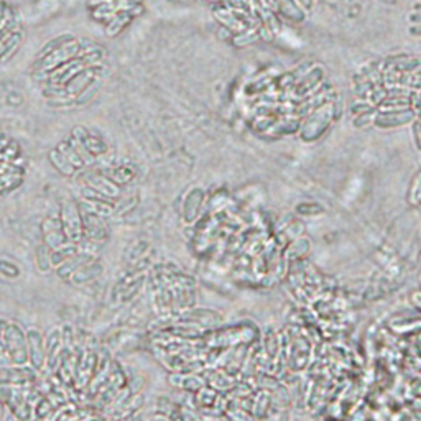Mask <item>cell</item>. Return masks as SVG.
Wrapping results in <instances>:
<instances>
[{"instance_id":"1","label":"cell","mask_w":421,"mask_h":421,"mask_svg":"<svg viewBox=\"0 0 421 421\" xmlns=\"http://www.w3.org/2000/svg\"><path fill=\"white\" fill-rule=\"evenodd\" d=\"M2 344L8 362L13 365L29 364V342H26V332L20 324L13 321L7 323L2 331Z\"/></svg>"},{"instance_id":"2","label":"cell","mask_w":421,"mask_h":421,"mask_svg":"<svg viewBox=\"0 0 421 421\" xmlns=\"http://www.w3.org/2000/svg\"><path fill=\"white\" fill-rule=\"evenodd\" d=\"M255 339V331L245 326H237V328H227L222 331H213L204 334L201 337V341L206 346L213 347V349H222V347H236L245 342H250Z\"/></svg>"},{"instance_id":"3","label":"cell","mask_w":421,"mask_h":421,"mask_svg":"<svg viewBox=\"0 0 421 421\" xmlns=\"http://www.w3.org/2000/svg\"><path fill=\"white\" fill-rule=\"evenodd\" d=\"M59 222L65 232L68 242L79 244L84 239V224H82V210L79 203L68 199L63 203L59 210Z\"/></svg>"},{"instance_id":"4","label":"cell","mask_w":421,"mask_h":421,"mask_svg":"<svg viewBox=\"0 0 421 421\" xmlns=\"http://www.w3.org/2000/svg\"><path fill=\"white\" fill-rule=\"evenodd\" d=\"M99 365V352L95 349H82L77 362L75 382H72V390L76 395H84L91 378L94 377L95 369Z\"/></svg>"},{"instance_id":"5","label":"cell","mask_w":421,"mask_h":421,"mask_svg":"<svg viewBox=\"0 0 421 421\" xmlns=\"http://www.w3.org/2000/svg\"><path fill=\"white\" fill-rule=\"evenodd\" d=\"M40 377L38 370L26 365H0V388L24 387L36 382Z\"/></svg>"},{"instance_id":"6","label":"cell","mask_w":421,"mask_h":421,"mask_svg":"<svg viewBox=\"0 0 421 421\" xmlns=\"http://www.w3.org/2000/svg\"><path fill=\"white\" fill-rule=\"evenodd\" d=\"M26 342H29L30 367L41 372L45 369V364H47V342H45V337L40 332V329L30 328L26 331Z\"/></svg>"},{"instance_id":"7","label":"cell","mask_w":421,"mask_h":421,"mask_svg":"<svg viewBox=\"0 0 421 421\" xmlns=\"http://www.w3.org/2000/svg\"><path fill=\"white\" fill-rule=\"evenodd\" d=\"M273 12L277 13V17L280 18L282 22H286V24L293 25L305 24L306 18H308V12H306L296 0H275Z\"/></svg>"},{"instance_id":"8","label":"cell","mask_w":421,"mask_h":421,"mask_svg":"<svg viewBox=\"0 0 421 421\" xmlns=\"http://www.w3.org/2000/svg\"><path fill=\"white\" fill-rule=\"evenodd\" d=\"M82 224H84V237L89 242L98 244V242L107 239L109 227L102 216L94 213H88V210H82Z\"/></svg>"},{"instance_id":"9","label":"cell","mask_w":421,"mask_h":421,"mask_svg":"<svg viewBox=\"0 0 421 421\" xmlns=\"http://www.w3.org/2000/svg\"><path fill=\"white\" fill-rule=\"evenodd\" d=\"M86 185L93 190L98 191L102 196H105L107 199L116 201L121 194V190H118L117 183H114L111 178H109L105 173H99V171H91L86 176Z\"/></svg>"},{"instance_id":"10","label":"cell","mask_w":421,"mask_h":421,"mask_svg":"<svg viewBox=\"0 0 421 421\" xmlns=\"http://www.w3.org/2000/svg\"><path fill=\"white\" fill-rule=\"evenodd\" d=\"M41 234H43V244L49 250L58 249V247L65 245L68 242L65 232H63L61 222H59V217L45 219V222L41 224Z\"/></svg>"},{"instance_id":"11","label":"cell","mask_w":421,"mask_h":421,"mask_svg":"<svg viewBox=\"0 0 421 421\" xmlns=\"http://www.w3.org/2000/svg\"><path fill=\"white\" fill-rule=\"evenodd\" d=\"M91 260H94V257L89 250H77L75 255H71L70 259H66L65 262L58 265L56 275L61 278H70L72 273H75L76 270L81 267V265L88 263V262H91Z\"/></svg>"},{"instance_id":"12","label":"cell","mask_w":421,"mask_h":421,"mask_svg":"<svg viewBox=\"0 0 421 421\" xmlns=\"http://www.w3.org/2000/svg\"><path fill=\"white\" fill-rule=\"evenodd\" d=\"M104 267L100 265L98 260H91V262L81 265L79 268L76 270L75 273L71 275V282L75 285H88V283L94 282L95 278L102 275Z\"/></svg>"},{"instance_id":"13","label":"cell","mask_w":421,"mask_h":421,"mask_svg":"<svg viewBox=\"0 0 421 421\" xmlns=\"http://www.w3.org/2000/svg\"><path fill=\"white\" fill-rule=\"evenodd\" d=\"M49 162H52L54 170L61 173L63 176H75L76 175L77 168L65 157V155L59 152L58 148H54L49 152Z\"/></svg>"},{"instance_id":"14","label":"cell","mask_w":421,"mask_h":421,"mask_svg":"<svg viewBox=\"0 0 421 421\" xmlns=\"http://www.w3.org/2000/svg\"><path fill=\"white\" fill-rule=\"evenodd\" d=\"M58 408V404L49 395H41L33 404V418H49L53 411Z\"/></svg>"},{"instance_id":"15","label":"cell","mask_w":421,"mask_h":421,"mask_svg":"<svg viewBox=\"0 0 421 421\" xmlns=\"http://www.w3.org/2000/svg\"><path fill=\"white\" fill-rule=\"evenodd\" d=\"M107 176L111 178L114 183H117V185H127V183L132 181V178L135 176V168L130 167V164H122V167L109 170Z\"/></svg>"},{"instance_id":"16","label":"cell","mask_w":421,"mask_h":421,"mask_svg":"<svg viewBox=\"0 0 421 421\" xmlns=\"http://www.w3.org/2000/svg\"><path fill=\"white\" fill-rule=\"evenodd\" d=\"M49 254H52V250L48 249L47 245H41L38 252H36V262H38V268L40 270H49L52 268V260H49Z\"/></svg>"},{"instance_id":"17","label":"cell","mask_w":421,"mask_h":421,"mask_svg":"<svg viewBox=\"0 0 421 421\" xmlns=\"http://www.w3.org/2000/svg\"><path fill=\"white\" fill-rule=\"evenodd\" d=\"M0 275L6 278H18L20 277V268L8 260H0Z\"/></svg>"},{"instance_id":"18","label":"cell","mask_w":421,"mask_h":421,"mask_svg":"<svg viewBox=\"0 0 421 421\" xmlns=\"http://www.w3.org/2000/svg\"><path fill=\"white\" fill-rule=\"evenodd\" d=\"M296 2H298L300 6L305 8L306 12H311V10H313V7H314V2H316V0H296Z\"/></svg>"},{"instance_id":"19","label":"cell","mask_w":421,"mask_h":421,"mask_svg":"<svg viewBox=\"0 0 421 421\" xmlns=\"http://www.w3.org/2000/svg\"><path fill=\"white\" fill-rule=\"evenodd\" d=\"M7 404L3 400H0V420H3V416H6V411H7Z\"/></svg>"},{"instance_id":"20","label":"cell","mask_w":421,"mask_h":421,"mask_svg":"<svg viewBox=\"0 0 421 421\" xmlns=\"http://www.w3.org/2000/svg\"><path fill=\"white\" fill-rule=\"evenodd\" d=\"M7 319H3V318H0V334H2V331H3V328L7 326Z\"/></svg>"},{"instance_id":"21","label":"cell","mask_w":421,"mask_h":421,"mask_svg":"<svg viewBox=\"0 0 421 421\" xmlns=\"http://www.w3.org/2000/svg\"><path fill=\"white\" fill-rule=\"evenodd\" d=\"M0 352H6V349H3V344H2V342H0Z\"/></svg>"}]
</instances>
